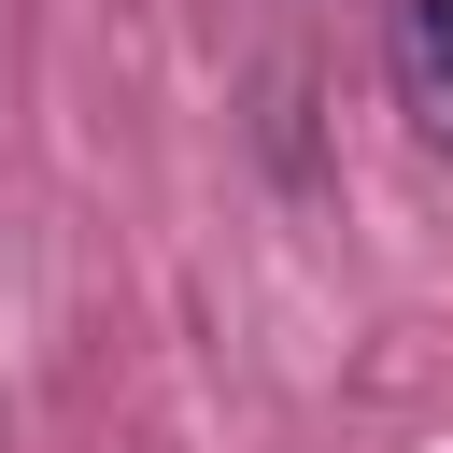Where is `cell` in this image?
Masks as SVG:
<instances>
[{
  "instance_id": "1",
  "label": "cell",
  "mask_w": 453,
  "mask_h": 453,
  "mask_svg": "<svg viewBox=\"0 0 453 453\" xmlns=\"http://www.w3.org/2000/svg\"><path fill=\"white\" fill-rule=\"evenodd\" d=\"M396 99L425 113V142H453V0H396Z\"/></svg>"
}]
</instances>
